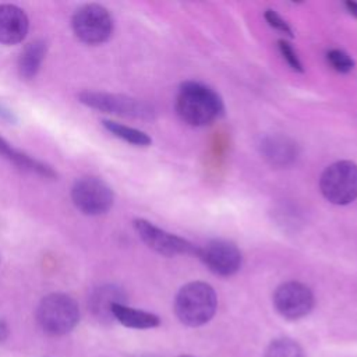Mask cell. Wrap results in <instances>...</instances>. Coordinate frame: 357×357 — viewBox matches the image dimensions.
Listing matches in <instances>:
<instances>
[{"instance_id":"1","label":"cell","mask_w":357,"mask_h":357,"mask_svg":"<svg viewBox=\"0 0 357 357\" xmlns=\"http://www.w3.org/2000/svg\"><path fill=\"white\" fill-rule=\"evenodd\" d=\"M225 110L220 95L211 86L185 81L180 85L176 98V112L188 126L204 127L213 123Z\"/></svg>"},{"instance_id":"2","label":"cell","mask_w":357,"mask_h":357,"mask_svg":"<svg viewBox=\"0 0 357 357\" xmlns=\"http://www.w3.org/2000/svg\"><path fill=\"white\" fill-rule=\"evenodd\" d=\"M216 293L205 282H190L184 284L174 298L176 317L181 324L191 328L209 322L216 312Z\"/></svg>"},{"instance_id":"3","label":"cell","mask_w":357,"mask_h":357,"mask_svg":"<svg viewBox=\"0 0 357 357\" xmlns=\"http://www.w3.org/2000/svg\"><path fill=\"white\" fill-rule=\"evenodd\" d=\"M36 321L43 332L61 336L70 333L79 322V307L66 293H50L36 307Z\"/></svg>"},{"instance_id":"4","label":"cell","mask_w":357,"mask_h":357,"mask_svg":"<svg viewBox=\"0 0 357 357\" xmlns=\"http://www.w3.org/2000/svg\"><path fill=\"white\" fill-rule=\"evenodd\" d=\"M322 195L335 205H347L357 198V165L339 160L328 166L319 178Z\"/></svg>"},{"instance_id":"5","label":"cell","mask_w":357,"mask_h":357,"mask_svg":"<svg viewBox=\"0 0 357 357\" xmlns=\"http://www.w3.org/2000/svg\"><path fill=\"white\" fill-rule=\"evenodd\" d=\"M71 26L81 42L100 45L112 36L113 18L103 6L89 3L75 10L71 18Z\"/></svg>"},{"instance_id":"6","label":"cell","mask_w":357,"mask_h":357,"mask_svg":"<svg viewBox=\"0 0 357 357\" xmlns=\"http://www.w3.org/2000/svg\"><path fill=\"white\" fill-rule=\"evenodd\" d=\"M78 99L82 105L91 109H96L105 113H113L117 116L142 120H149L155 116V110L151 105L126 95H116L99 91H82L78 95Z\"/></svg>"},{"instance_id":"7","label":"cell","mask_w":357,"mask_h":357,"mask_svg":"<svg viewBox=\"0 0 357 357\" xmlns=\"http://www.w3.org/2000/svg\"><path fill=\"white\" fill-rule=\"evenodd\" d=\"M71 199L77 209L85 215L106 213L114 201L113 190L99 177L86 176L78 178L71 188Z\"/></svg>"},{"instance_id":"8","label":"cell","mask_w":357,"mask_h":357,"mask_svg":"<svg viewBox=\"0 0 357 357\" xmlns=\"http://www.w3.org/2000/svg\"><path fill=\"white\" fill-rule=\"evenodd\" d=\"M134 227L141 237V240L153 251L165 257L174 255H195L198 254V247H195L188 240L165 231L163 229L155 226L149 220L135 219Z\"/></svg>"},{"instance_id":"9","label":"cell","mask_w":357,"mask_h":357,"mask_svg":"<svg viewBox=\"0 0 357 357\" xmlns=\"http://www.w3.org/2000/svg\"><path fill=\"white\" fill-rule=\"evenodd\" d=\"M273 305L286 319H300L314 307V294L301 282L290 280L279 284L273 293Z\"/></svg>"},{"instance_id":"10","label":"cell","mask_w":357,"mask_h":357,"mask_svg":"<svg viewBox=\"0 0 357 357\" xmlns=\"http://www.w3.org/2000/svg\"><path fill=\"white\" fill-rule=\"evenodd\" d=\"M197 257L218 276H231L241 268L243 257L237 245L227 240H211L204 247H198Z\"/></svg>"},{"instance_id":"11","label":"cell","mask_w":357,"mask_h":357,"mask_svg":"<svg viewBox=\"0 0 357 357\" xmlns=\"http://www.w3.org/2000/svg\"><path fill=\"white\" fill-rule=\"evenodd\" d=\"M262 158L272 166L284 167L291 165L298 155L297 144L286 135H265L258 144Z\"/></svg>"},{"instance_id":"12","label":"cell","mask_w":357,"mask_h":357,"mask_svg":"<svg viewBox=\"0 0 357 357\" xmlns=\"http://www.w3.org/2000/svg\"><path fill=\"white\" fill-rule=\"evenodd\" d=\"M29 21L25 11L14 4H0V43H20L28 32Z\"/></svg>"},{"instance_id":"13","label":"cell","mask_w":357,"mask_h":357,"mask_svg":"<svg viewBox=\"0 0 357 357\" xmlns=\"http://www.w3.org/2000/svg\"><path fill=\"white\" fill-rule=\"evenodd\" d=\"M112 317L123 326L132 329H151L159 326L160 324L158 315L144 310L128 307L124 303H114L112 305Z\"/></svg>"},{"instance_id":"14","label":"cell","mask_w":357,"mask_h":357,"mask_svg":"<svg viewBox=\"0 0 357 357\" xmlns=\"http://www.w3.org/2000/svg\"><path fill=\"white\" fill-rule=\"evenodd\" d=\"M0 155L4 156L6 159H8L11 163H14L15 166H18L22 170L31 172V173H36L39 176H43L46 178H54L57 177L56 172L49 167L47 165L17 151L15 148H13L6 139H3L0 137Z\"/></svg>"},{"instance_id":"15","label":"cell","mask_w":357,"mask_h":357,"mask_svg":"<svg viewBox=\"0 0 357 357\" xmlns=\"http://www.w3.org/2000/svg\"><path fill=\"white\" fill-rule=\"evenodd\" d=\"M46 43L40 39L28 43L18 59V74L24 79H31L36 75L46 56Z\"/></svg>"},{"instance_id":"16","label":"cell","mask_w":357,"mask_h":357,"mask_svg":"<svg viewBox=\"0 0 357 357\" xmlns=\"http://www.w3.org/2000/svg\"><path fill=\"white\" fill-rule=\"evenodd\" d=\"M102 124L110 134H113L114 137H117L131 145L149 146L152 142L151 137L141 130H137V128H132V127H128V126H124V124H120V123L112 121V120H103Z\"/></svg>"},{"instance_id":"17","label":"cell","mask_w":357,"mask_h":357,"mask_svg":"<svg viewBox=\"0 0 357 357\" xmlns=\"http://www.w3.org/2000/svg\"><path fill=\"white\" fill-rule=\"evenodd\" d=\"M121 290L114 286L100 287L92 297V308L99 315H112V305L121 301Z\"/></svg>"},{"instance_id":"18","label":"cell","mask_w":357,"mask_h":357,"mask_svg":"<svg viewBox=\"0 0 357 357\" xmlns=\"http://www.w3.org/2000/svg\"><path fill=\"white\" fill-rule=\"evenodd\" d=\"M264 357H305V354L296 340L279 337L268 344Z\"/></svg>"},{"instance_id":"19","label":"cell","mask_w":357,"mask_h":357,"mask_svg":"<svg viewBox=\"0 0 357 357\" xmlns=\"http://www.w3.org/2000/svg\"><path fill=\"white\" fill-rule=\"evenodd\" d=\"M326 60L337 73H349L354 68V60L340 49H331L326 53Z\"/></svg>"},{"instance_id":"20","label":"cell","mask_w":357,"mask_h":357,"mask_svg":"<svg viewBox=\"0 0 357 357\" xmlns=\"http://www.w3.org/2000/svg\"><path fill=\"white\" fill-rule=\"evenodd\" d=\"M278 47H279L280 54H282L283 59L286 60V63H287L294 71H298V73H303V71H304L303 64H301V61H300V59H298L296 50L293 49V46H291L289 42L280 39V40H278Z\"/></svg>"},{"instance_id":"21","label":"cell","mask_w":357,"mask_h":357,"mask_svg":"<svg viewBox=\"0 0 357 357\" xmlns=\"http://www.w3.org/2000/svg\"><path fill=\"white\" fill-rule=\"evenodd\" d=\"M264 17H265L266 22L269 24V26H272L273 29H276V31H279V32L287 35L289 38H293V31H291L290 25H289L275 10L268 8V10L265 11Z\"/></svg>"},{"instance_id":"22","label":"cell","mask_w":357,"mask_h":357,"mask_svg":"<svg viewBox=\"0 0 357 357\" xmlns=\"http://www.w3.org/2000/svg\"><path fill=\"white\" fill-rule=\"evenodd\" d=\"M0 121H4V123H15L17 121L14 113L1 102H0Z\"/></svg>"},{"instance_id":"23","label":"cell","mask_w":357,"mask_h":357,"mask_svg":"<svg viewBox=\"0 0 357 357\" xmlns=\"http://www.w3.org/2000/svg\"><path fill=\"white\" fill-rule=\"evenodd\" d=\"M344 7H346V10H347L353 17L357 18V1L347 0V1H344Z\"/></svg>"},{"instance_id":"24","label":"cell","mask_w":357,"mask_h":357,"mask_svg":"<svg viewBox=\"0 0 357 357\" xmlns=\"http://www.w3.org/2000/svg\"><path fill=\"white\" fill-rule=\"evenodd\" d=\"M178 357H194V356H188V354H181V356H178Z\"/></svg>"}]
</instances>
